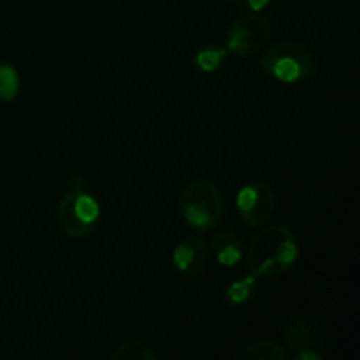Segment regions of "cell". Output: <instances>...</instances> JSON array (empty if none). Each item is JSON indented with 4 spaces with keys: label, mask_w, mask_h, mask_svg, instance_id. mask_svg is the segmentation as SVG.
I'll return each mask as SVG.
<instances>
[{
    "label": "cell",
    "mask_w": 360,
    "mask_h": 360,
    "mask_svg": "<svg viewBox=\"0 0 360 360\" xmlns=\"http://www.w3.org/2000/svg\"><path fill=\"white\" fill-rule=\"evenodd\" d=\"M276 193L266 183H250L238 192L236 206L243 224L260 229L271 224L276 213Z\"/></svg>",
    "instance_id": "cell-6"
},
{
    "label": "cell",
    "mask_w": 360,
    "mask_h": 360,
    "mask_svg": "<svg viewBox=\"0 0 360 360\" xmlns=\"http://www.w3.org/2000/svg\"><path fill=\"white\" fill-rule=\"evenodd\" d=\"M183 220L199 231H211L224 217V197L211 179H190L178 199Z\"/></svg>",
    "instance_id": "cell-3"
},
{
    "label": "cell",
    "mask_w": 360,
    "mask_h": 360,
    "mask_svg": "<svg viewBox=\"0 0 360 360\" xmlns=\"http://www.w3.org/2000/svg\"><path fill=\"white\" fill-rule=\"evenodd\" d=\"M257 285H259V278L253 276L252 273L248 276L241 278V280L232 281L231 285L225 290V295H227V301L231 302L232 306H243L248 301H252V297L257 292Z\"/></svg>",
    "instance_id": "cell-12"
},
{
    "label": "cell",
    "mask_w": 360,
    "mask_h": 360,
    "mask_svg": "<svg viewBox=\"0 0 360 360\" xmlns=\"http://www.w3.org/2000/svg\"><path fill=\"white\" fill-rule=\"evenodd\" d=\"M227 55V48H221V46H206V48L197 51L195 65L200 72H217V70L221 69V65L225 63Z\"/></svg>",
    "instance_id": "cell-13"
},
{
    "label": "cell",
    "mask_w": 360,
    "mask_h": 360,
    "mask_svg": "<svg viewBox=\"0 0 360 360\" xmlns=\"http://www.w3.org/2000/svg\"><path fill=\"white\" fill-rule=\"evenodd\" d=\"M260 67L280 83L290 84L315 74V56L304 42L281 39L264 49Z\"/></svg>",
    "instance_id": "cell-2"
},
{
    "label": "cell",
    "mask_w": 360,
    "mask_h": 360,
    "mask_svg": "<svg viewBox=\"0 0 360 360\" xmlns=\"http://www.w3.org/2000/svg\"><path fill=\"white\" fill-rule=\"evenodd\" d=\"M273 35L269 20L259 13H248L229 27L225 44L227 51L239 58H250L267 48Z\"/></svg>",
    "instance_id": "cell-5"
},
{
    "label": "cell",
    "mask_w": 360,
    "mask_h": 360,
    "mask_svg": "<svg viewBox=\"0 0 360 360\" xmlns=\"http://www.w3.org/2000/svg\"><path fill=\"white\" fill-rule=\"evenodd\" d=\"M112 360H157V354L153 352V348L148 343H144L143 340H136V338H130V340L122 341L118 347L115 348V352L111 354Z\"/></svg>",
    "instance_id": "cell-11"
},
{
    "label": "cell",
    "mask_w": 360,
    "mask_h": 360,
    "mask_svg": "<svg viewBox=\"0 0 360 360\" xmlns=\"http://www.w3.org/2000/svg\"><path fill=\"white\" fill-rule=\"evenodd\" d=\"M299 257V241L287 225H264L250 239L246 250L248 269L257 278H273L294 267Z\"/></svg>",
    "instance_id": "cell-1"
},
{
    "label": "cell",
    "mask_w": 360,
    "mask_h": 360,
    "mask_svg": "<svg viewBox=\"0 0 360 360\" xmlns=\"http://www.w3.org/2000/svg\"><path fill=\"white\" fill-rule=\"evenodd\" d=\"M239 359H252V360H288L290 354L287 348L278 345L276 341L260 340L255 343H250L239 352Z\"/></svg>",
    "instance_id": "cell-10"
},
{
    "label": "cell",
    "mask_w": 360,
    "mask_h": 360,
    "mask_svg": "<svg viewBox=\"0 0 360 360\" xmlns=\"http://www.w3.org/2000/svg\"><path fill=\"white\" fill-rule=\"evenodd\" d=\"M281 336H283L285 348H287V352H292V355L299 354V352L319 350L320 345H322L320 329L304 316H294L285 326Z\"/></svg>",
    "instance_id": "cell-8"
},
{
    "label": "cell",
    "mask_w": 360,
    "mask_h": 360,
    "mask_svg": "<svg viewBox=\"0 0 360 360\" xmlns=\"http://www.w3.org/2000/svg\"><path fill=\"white\" fill-rule=\"evenodd\" d=\"M210 250L213 252L214 259L225 267H234L241 262L245 250H243V243L239 241L238 236H234L229 231H220L213 234L210 241Z\"/></svg>",
    "instance_id": "cell-9"
},
{
    "label": "cell",
    "mask_w": 360,
    "mask_h": 360,
    "mask_svg": "<svg viewBox=\"0 0 360 360\" xmlns=\"http://www.w3.org/2000/svg\"><path fill=\"white\" fill-rule=\"evenodd\" d=\"M210 246L200 236H186L172 250V264L185 278H197L207 266Z\"/></svg>",
    "instance_id": "cell-7"
},
{
    "label": "cell",
    "mask_w": 360,
    "mask_h": 360,
    "mask_svg": "<svg viewBox=\"0 0 360 360\" xmlns=\"http://www.w3.org/2000/svg\"><path fill=\"white\" fill-rule=\"evenodd\" d=\"M232 4L246 13H259L269 4V0H232Z\"/></svg>",
    "instance_id": "cell-15"
},
{
    "label": "cell",
    "mask_w": 360,
    "mask_h": 360,
    "mask_svg": "<svg viewBox=\"0 0 360 360\" xmlns=\"http://www.w3.org/2000/svg\"><path fill=\"white\" fill-rule=\"evenodd\" d=\"M98 214L101 210L97 200L88 195L84 190H70L62 197L56 207L60 229L63 234L72 239L86 238L94 231Z\"/></svg>",
    "instance_id": "cell-4"
},
{
    "label": "cell",
    "mask_w": 360,
    "mask_h": 360,
    "mask_svg": "<svg viewBox=\"0 0 360 360\" xmlns=\"http://www.w3.org/2000/svg\"><path fill=\"white\" fill-rule=\"evenodd\" d=\"M20 91V76L13 65L0 63V101L13 102Z\"/></svg>",
    "instance_id": "cell-14"
}]
</instances>
